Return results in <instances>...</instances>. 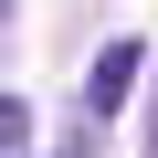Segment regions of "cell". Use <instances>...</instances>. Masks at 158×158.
Here are the masks:
<instances>
[{
  "label": "cell",
  "instance_id": "cell-1",
  "mask_svg": "<svg viewBox=\"0 0 158 158\" xmlns=\"http://www.w3.org/2000/svg\"><path fill=\"white\" fill-rule=\"evenodd\" d=\"M137 63H148L137 42H106V53L85 63V116H116V106H127V85H137Z\"/></svg>",
  "mask_w": 158,
  "mask_h": 158
},
{
  "label": "cell",
  "instance_id": "cell-2",
  "mask_svg": "<svg viewBox=\"0 0 158 158\" xmlns=\"http://www.w3.org/2000/svg\"><path fill=\"white\" fill-rule=\"evenodd\" d=\"M42 158H106V116H85V106H74V127H63Z\"/></svg>",
  "mask_w": 158,
  "mask_h": 158
},
{
  "label": "cell",
  "instance_id": "cell-3",
  "mask_svg": "<svg viewBox=\"0 0 158 158\" xmlns=\"http://www.w3.org/2000/svg\"><path fill=\"white\" fill-rule=\"evenodd\" d=\"M21 148H32V106L0 85V158H21Z\"/></svg>",
  "mask_w": 158,
  "mask_h": 158
},
{
  "label": "cell",
  "instance_id": "cell-4",
  "mask_svg": "<svg viewBox=\"0 0 158 158\" xmlns=\"http://www.w3.org/2000/svg\"><path fill=\"white\" fill-rule=\"evenodd\" d=\"M148 158H158V95H148Z\"/></svg>",
  "mask_w": 158,
  "mask_h": 158
}]
</instances>
